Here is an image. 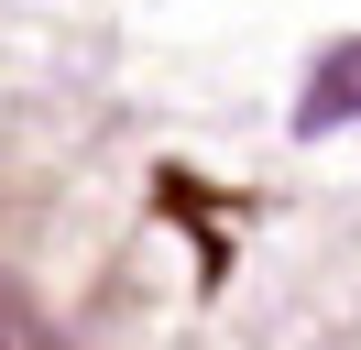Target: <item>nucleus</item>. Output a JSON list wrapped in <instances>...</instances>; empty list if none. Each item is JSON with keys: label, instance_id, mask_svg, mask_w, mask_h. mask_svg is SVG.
<instances>
[{"label": "nucleus", "instance_id": "f257e3e1", "mask_svg": "<svg viewBox=\"0 0 361 350\" xmlns=\"http://www.w3.org/2000/svg\"><path fill=\"white\" fill-rule=\"evenodd\" d=\"M339 121H361V44H339V55L317 66L307 109H295V131H339Z\"/></svg>", "mask_w": 361, "mask_h": 350}]
</instances>
